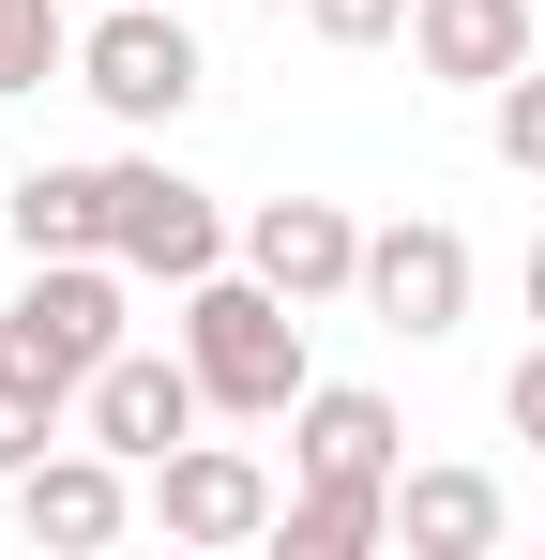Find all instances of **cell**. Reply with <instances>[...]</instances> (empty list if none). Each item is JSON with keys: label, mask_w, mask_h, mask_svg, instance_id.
I'll use <instances>...</instances> for the list:
<instances>
[{"label": "cell", "mask_w": 545, "mask_h": 560, "mask_svg": "<svg viewBox=\"0 0 545 560\" xmlns=\"http://www.w3.org/2000/svg\"><path fill=\"white\" fill-rule=\"evenodd\" d=\"M106 183H121V212H106V258H121V273H152V288L228 273V212L182 183V167H106Z\"/></svg>", "instance_id": "cell-4"}, {"label": "cell", "mask_w": 545, "mask_h": 560, "mask_svg": "<svg viewBox=\"0 0 545 560\" xmlns=\"http://www.w3.org/2000/svg\"><path fill=\"white\" fill-rule=\"evenodd\" d=\"M288 440H303V469H379V485H394V409L349 394V378H318V394L288 409Z\"/></svg>", "instance_id": "cell-14"}, {"label": "cell", "mask_w": 545, "mask_h": 560, "mask_svg": "<svg viewBox=\"0 0 545 560\" xmlns=\"http://www.w3.org/2000/svg\"><path fill=\"white\" fill-rule=\"evenodd\" d=\"M106 212H121L106 167H31V183H0V228H15L31 258H106Z\"/></svg>", "instance_id": "cell-12"}, {"label": "cell", "mask_w": 545, "mask_h": 560, "mask_svg": "<svg viewBox=\"0 0 545 560\" xmlns=\"http://www.w3.org/2000/svg\"><path fill=\"white\" fill-rule=\"evenodd\" d=\"M243 273H272L288 303H349V288H363V228L334 212V197H258Z\"/></svg>", "instance_id": "cell-8"}, {"label": "cell", "mask_w": 545, "mask_h": 560, "mask_svg": "<svg viewBox=\"0 0 545 560\" xmlns=\"http://www.w3.org/2000/svg\"><path fill=\"white\" fill-rule=\"evenodd\" d=\"M77 61V31H61V0H0V92H46Z\"/></svg>", "instance_id": "cell-15"}, {"label": "cell", "mask_w": 545, "mask_h": 560, "mask_svg": "<svg viewBox=\"0 0 545 560\" xmlns=\"http://www.w3.org/2000/svg\"><path fill=\"white\" fill-rule=\"evenodd\" d=\"M77 409H91V440H106L121 469H152V455H182V440H197V409H212V394H197V364H182V349H167V364H152V349H121Z\"/></svg>", "instance_id": "cell-7"}, {"label": "cell", "mask_w": 545, "mask_h": 560, "mask_svg": "<svg viewBox=\"0 0 545 560\" xmlns=\"http://www.w3.org/2000/svg\"><path fill=\"white\" fill-rule=\"evenodd\" d=\"M61 409H77V394H46L31 364H0V485H15L31 455H61Z\"/></svg>", "instance_id": "cell-16"}, {"label": "cell", "mask_w": 545, "mask_h": 560, "mask_svg": "<svg viewBox=\"0 0 545 560\" xmlns=\"http://www.w3.org/2000/svg\"><path fill=\"white\" fill-rule=\"evenodd\" d=\"M0 364H31L46 394H91L121 364V258H31V288L0 303Z\"/></svg>", "instance_id": "cell-2"}, {"label": "cell", "mask_w": 545, "mask_h": 560, "mask_svg": "<svg viewBox=\"0 0 545 560\" xmlns=\"http://www.w3.org/2000/svg\"><path fill=\"white\" fill-rule=\"evenodd\" d=\"M363 318L409 334V349H440L469 318V243L454 228H363Z\"/></svg>", "instance_id": "cell-6"}, {"label": "cell", "mask_w": 545, "mask_h": 560, "mask_svg": "<svg viewBox=\"0 0 545 560\" xmlns=\"http://www.w3.org/2000/svg\"><path fill=\"white\" fill-rule=\"evenodd\" d=\"M531 318H545V243H531Z\"/></svg>", "instance_id": "cell-20"}, {"label": "cell", "mask_w": 545, "mask_h": 560, "mask_svg": "<svg viewBox=\"0 0 545 560\" xmlns=\"http://www.w3.org/2000/svg\"><path fill=\"white\" fill-rule=\"evenodd\" d=\"M15 515H31V546L91 560V546H121L137 485H121V455H106V440H77V455H31V469H15Z\"/></svg>", "instance_id": "cell-9"}, {"label": "cell", "mask_w": 545, "mask_h": 560, "mask_svg": "<svg viewBox=\"0 0 545 560\" xmlns=\"http://www.w3.org/2000/svg\"><path fill=\"white\" fill-rule=\"evenodd\" d=\"M272 15H288V0H272Z\"/></svg>", "instance_id": "cell-21"}, {"label": "cell", "mask_w": 545, "mask_h": 560, "mask_svg": "<svg viewBox=\"0 0 545 560\" xmlns=\"http://www.w3.org/2000/svg\"><path fill=\"white\" fill-rule=\"evenodd\" d=\"M182 364L212 409H243V424H288L318 378H303V303L272 273H197L182 288Z\"/></svg>", "instance_id": "cell-1"}, {"label": "cell", "mask_w": 545, "mask_h": 560, "mask_svg": "<svg viewBox=\"0 0 545 560\" xmlns=\"http://www.w3.org/2000/svg\"><path fill=\"white\" fill-rule=\"evenodd\" d=\"M485 137H500L515 183H545V77H500V92H485Z\"/></svg>", "instance_id": "cell-17"}, {"label": "cell", "mask_w": 545, "mask_h": 560, "mask_svg": "<svg viewBox=\"0 0 545 560\" xmlns=\"http://www.w3.org/2000/svg\"><path fill=\"white\" fill-rule=\"evenodd\" d=\"M272 515V469L243 455V440H182V455H152V530L167 546H258Z\"/></svg>", "instance_id": "cell-5"}, {"label": "cell", "mask_w": 545, "mask_h": 560, "mask_svg": "<svg viewBox=\"0 0 545 560\" xmlns=\"http://www.w3.org/2000/svg\"><path fill=\"white\" fill-rule=\"evenodd\" d=\"M303 31L318 46H379V31H409V0H303Z\"/></svg>", "instance_id": "cell-18"}, {"label": "cell", "mask_w": 545, "mask_h": 560, "mask_svg": "<svg viewBox=\"0 0 545 560\" xmlns=\"http://www.w3.org/2000/svg\"><path fill=\"white\" fill-rule=\"evenodd\" d=\"M500 530H515V500L485 469H394V546L409 560H485Z\"/></svg>", "instance_id": "cell-11"}, {"label": "cell", "mask_w": 545, "mask_h": 560, "mask_svg": "<svg viewBox=\"0 0 545 560\" xmlns=\"http://www.w3.org/2000/svg\"><path fill=\"white\" fill-rule=\"evenodd\" d=\"M500 424H515V440H531V455H545V349H531V364H515V378H500Z\"/></svg>", "instance_id": "cell-19"}, {"label": "cell", "mask_w": 545, "mask_h": 560, "mask_svg": "<svg viewBox=\"0 0 545 560\" xmlns=\"http://www.w3.org/2000/svg\"><path fill=\"white\" fill-rule=\"evenodd\" d=\"M409 61L454 92H500L531 77V0H409Z\"/></svg>", "instance_id": "cell-10"}, {"label": "cell", "mask_w": 545, "mask_h": 560, "mask_svg": "<svg viewBox=\"0 0 545 560\" xmlns=\"http://www.w3.org/2000/svg\"><path fill=\"white\" fill-rule=\"evenodd\" d=\"M77 92L106 106V121H137V137H152V121L197 106V31H182L167 0H106V15L77 31Z\"/></svg>", "instance_id": "cell-3"}, {"label": "cell", "mask_w": 545, "mask_h": 560, "mask_svg": "<svg viewBox=\"0 0 545 560\" xmlns=\"http://www.w3.org/2000/svg\"><path fill=\"white\" fill-rule=\"evenodd\" d=\"M272 530H288V560H363V546H394V485L379 469H303V500Z\"/></svg>", "instance_id": "cell-13"}]
</instances>
